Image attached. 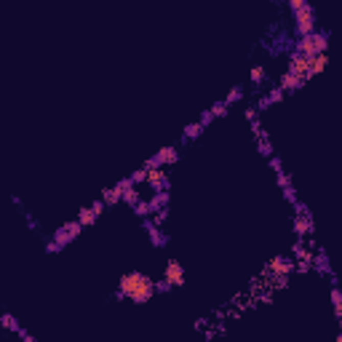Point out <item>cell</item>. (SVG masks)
Returning <instances> with one entry per match:
<instances>
[{
	"label": "cell",
	"mask_w": 342,
	"mask_h": 342,
	"mask_svg": "<svg viewBox=\"0 0 342 342\" xmlns=\"http://www.w3.org/2000/svg\"><path fill=\"white\" fill-rule=\"evenodd\" d=\"M326 64H329V59H326V51H321V54L310 56V75H318V73H324V70H326Z\"/></svg>",
	"instance_id": "52a82bcc"
},
{
	"label": "cell",
	"mask_w": 342,
	"mask_h": 342,
	"mask_svg": "<svg viewBox=\"0 0 342 342\" xmlns=\"http://www.w3.org/2000/svg\"><path fill=\"white\" fill-rule=\"evenodd\" d=\"M289 73H294L297 78H310V56H305L300 51H294L291 59H289Z\"/></svg>",
	"instance_id": "7a4b0ae2"
},
{
	"label": "cell",
	"mask_w": 342,
	"mask_h": 342,
	"mask_svg": "<svg viewBox=\"0 0 342 342\" xmlns=\"http://www.w3.org/2000/svg\"><path fill=\"white\" fill-rule=\"evenodd\" d=\"M252 80H254V83H262V80H265V70L259 67V64L252 70Z\"/></svg>",
	"instance_id": "e0dca14e"
},
{
	"label": "cell",
	"mask_w": 342,
	"mask_h": 342,
	"mask_svg": "<svg viewBox=\"0 0 342 342\" xmlns=\"http://www.w3.org/2000/svg\"><path fill=\"white\" fill-rule=\"evenodd\" d=\"M200 128H203V123H193V126H187L185 136H187V139H190V136H198V134H200Z\"/></svg>",
	"instance_id": "d6986e66"
},
{
	"label": "cell",
	"mask_w": 342,
	"mask_h": 342,
	"mask_svg": "<svg viewBox=\"0 0 342 342\" xmlns=\"http://www.w3.org/2000/svg\"><path fill=\"white\" fill-rule=\"evenodd\" d=\"M176 158H179V155H176V150H174V147H163L158 155L150 161V166H158V163H174Z\"/></svg>",
	"instance_id": "8992f818"
},
{
	"label": "cell",
	"mask_w": 342,
	"mask_h": 342,
	"mask_svg": "<svg viewBox=\"0 0 342 342\" xmlns=\"http://www.w3.org/2000/svg\"><path fill=\"white\" fill-rule=\"evenodd\" d=\"M241 97H243V91H241V88H233V91L227 94V99H225V102H227V104H230V102H238Z\"/></svg>",
	"instance_id": "44dd1931"
},
{
	"label": "cell",
	"mask_w": 342,
	"mask_h": 342,
	"mask_svg": "<svg viewBox=\"0 0 342 342\" xmlns=\"http://www.w3.org/2000/svg\"><path fill=\"white\" fill-rule=\"evenodd\" d=\"M211 112L219 115V118H222V115H227V102H217L214 107H211Z\"/></svg>",
	"instance_id": "ac0fdd59"
},
{
	"label": "cell",
	"mask_w": 342,
	"mask_h": 342,
	"mask_svg": "<svg viewBox=\"0 0 342 342\" xmlns=\"http://www.w3.org/2000/svg\"><path fill=\"white\" fill-rule=\"evenodd\" d=\"M294 19H297V32L300 35H310L315 27V16L310 6H302L300 11H294Z\"/></svg>",
	"instance_id": "3957f363"
},
{
	"label": "cell",
	"mask_w": 342,
	"mask_h": 342,
	"mask_svg": "<svg viewBox=\"0 0 342 342\" xmlns=\"http://www.w3.org/2000/svg\"><path fill=\"white\" fill-rule=\"evenodd\" d=\"M284 195H286L289 200H294V190H291V187H284Z\"/></svg>",
	"instance_id": "83f0119b"
},
{
	"label": "cell",
	"mask_w": 342,
	"mask_h": 342,
	"mask_svg": "<svg viewBox=\"0 0 342 342\" xmlns=\"http://www.w3.org/2000/svg\"><path fill=\"white\" fill-rule=\"evenodd\" d=\"M294 233H297V235H308V233H310V219H308V214H297V217H294Z\"/></svg>",
	"instance_id": "30bf717a"
},
{
	"label": "cell",
	"mask_w": 342,
	"mask_h": 342,
	"mask_svg": "<svg viewBox=\"0 0 342 342\" xmlns=\"http://www.w3.org/2000/svg\"><path fill=\"white\" fill-rule=\"evenodd\" d=\"M80 227H83V225H80V222H75V225H67V227H62V230L56 233V241H59V243H67V241H73V238H75V233H78Z\"/></svg>",
	"instance_id": "ba28073f"
},
{
	"label": "cell",
	"mask_w": 342,
	"mask_h": 342,
	"mask_svg": "<svg viewBox=\"0 0 342 342\" xmlns=\"http://www.w3.org/2000/svg\"><path fill=\"white\" fill-rule=\"evenodd\" d=\"M297 51H300V54H305V56H315V54H318V49H315V32L302 35L300 43H297Z\"/></svg>",
	"instance_id": "5b68a950"
},
{
	"label": "cell",
	"mask_w": 342,
	"mask_h": 342,
	"mask_svg": "<svg viewBox=\"0 0 342 342\" xmlns=\"http://www.w3.org/2000/svg\"><path fill=\"white\" fill-rule=\"evenodd\" d=\"M3 324H6L8 329H16V324H14V318H11V315H3Z\"/></svg>",
	"instance_id": "484cf974"
},
{
	"label": "cell",
	"mask_w": 342,
	"mask_h": 342,
	"mask_svg": "<svg viewBox=\"0 0 342 342\" xmlns=\"http://www.w3.org/2000/svg\"><path fill=\"white\" fill-rule=\"evenodd\" d=\"M131 179H134V182H142V179H147V171H136V174L131 176Z\"/></svg>",
	"instance_id": "d4e9b609"
},
{
	"label": "cell",
	"mask_w": 342,
	"mask_h": 342,
	"mask_svg": "<svg viewBox=\"0 0 342 342\" xmlns=\"http://www.w3.org/2000/svg\"><path fill=\"white\" fill-rule=\"evenodd\" d=\"M278 185H281V187H289V176H286L284 171H278Z\"/></svg>",
	"instance_id": "cb8c5ba5"
},
{
	"label": "cell",
	"mask_w": 342,
	"mask_h": 342,
	"mask_svg": "<svg viewBox=\"0 0 342 342\" xmlns=\"http://www.w3.org/2000/svg\"><path fill=\"white\" fill-rule=\"evenodd\" d=\"M147 182L155 187V190H161L163 187V182H166V174H163L158 166H150V171H147Z\"/></svg>",
	"instance_id": "9c48e42d"
},
{
	"label": "cell",
	"mask_w": 342,
	"mask_h": 342,
	"mask_svg": "<svg viewBox=\"0 0 342 342\" xmlns=\"http://www.w3.org/2000/svg\"><path fill=\"white\" fill-rule=\"evenodd\" d=\"M267 99H270V102H281V99H284V88H273Z\"/></svg>",
	"instance_id": "7402d4cb"
},
{
	"label": "cell",
	"mask_w": 342,
	"mask_h": 342,
	"mask_svg": "<svg viewBox=\"0 0 342 342\" xmlns=\"http://www.w3.org/2000/svg\"><path fill=\"white\" fill-rule=\"evenodd\" d=\"M91 209H94V211H97V214H102V209H104V200H99V203H94Z\"/></svg>",
	"instance_id": "4316f807"
},
{
	"label": "cell",
	"mask_w": 342,
	"mask_h": 342,
	"mask_svg": "<svg viewBox=\"0 0 342 342\" xmlns=\"http://www.w3.org/2000/svg\"><path fill=\"white\" fill-rule=\"evenodd\" d=\"M326 40H329V38H326L324 32H315V49H318V54H321V51H326V45H329Z\"/></svg>",
	"instance_id": "2e32d148"
},
{
	"label": "cell",
	"mask_w": 342,
	"mask_h": 342,
	"mask_svg": "<svg viewBox=\"0 0 342 342\" xmlns=\"http://www.w3.org/2000/svg\"><path fill=\"white\" fill-rule=\"evenodd\" d=\"M270 270H273L276 276H289V270H291V265L286 262L284 257H276L273 262H270Z\"/></svg>",
	"instance_id": "8fae6325"
},
{
	"label": "cell",
	"mask_w": 342,
	"mask_h": 342,
	"mask_svg": "<svg viewBox=\"0 0 342 342\" xmlns=\"http://www.w3.org/2000/svg\"><path fill=\"white\" fill-rule=\"evenodd\" d=\"M302 86V78H297L294 73H286L284 78H281V88L284 91H291V88H300Z\"/></svg>",
	"instance_id": "7c38bea8"
},
{
	"label": "cell",
	"mask_w": 342,
	"mask_h": 342,
	"mask_svg": "<svg viewBox=\"0 0 342 342\" xmlns=\"http://www.w3.org/2000/svg\"><path fill=\"white\" fill-rule=\"evenodd\" d=\"M166 281H169L171 286H182L185 284V270H182L179 262H174V259L166 265Z\"/></svg>",
	"instance_id": "277c9868"
},
{
	"label": "cell",
	"mask_w": 342,
	"mask_h": 342,
	"mask_svg": "<svg viewBox=\"0 0 342 342\" xmlns=\"http://www.w3.org/2000/svg\"><path fill=\"white\" fill-rule=\"evenodd\" d=\"M332 302H334V313H337V318H339V315H342V294H339L337 289L332 291Z\"/></svg>",
	"instance_id": "9a60e30c"
},
{
	"label": "cell",
	"mask_w": 342,
	"mask_h": 342,
	"mask_svg": "<svg viewBox=\"0 0 342 342\" xmlns=\"http://www.w3.org/2000/svg\"><path fill=\"white\" fill-rule=\"evenodd\" d=\"M97 217H99V214H97L94 209H83V211H80V217H78V222H80V225H91Z\"/></svg>",
	"instance_id": "5bb4252c"
},
{
	"label": "cell",
	"mask_w": 342,
	"mask_h": 342,
	"mask_svg": "<svg viewBox=\"0 0 342 342\" xmlns=\"http://www.w3.org/2000/svg\"><path fill=\"white\" fill-rule=\"evenodd\" d=\"M259 152H262V155H270V152H273V147H270V142L265 136H259Z\"/></svg>",
	"instance_id": "ffe728a7"
},
{
	"label": "cell",
	"mask_w": 342,
	"mask_h": 342,
	"mask_svg": "<svg viewBox=\"0 0 342 342\" xmlns=\"http://www.w3.org/2000/svg\"><path fill=\"white\" fill-rule=\"evenodd\" d=\"M289 6H291V11H300L302 6H308V0H289Z\"/></svg>",
	"instance_id": "603a6c76"
},
{
	"label": "cell",
	"mask_w": 342,
	"mask_h": 342,
	"mask_svg": "<svg viewBox=\"0 0 342 342\" xmlns=\"http://www.w3.org/2000/svg\"><path fill=\"white\" fill-rule=\"evenodd\" d=\"M155 289H158V286L152 284L150 278H145L142 273H128V276L121 278V294H123V297L128 294V297H131L134 302H145V300H150Z\"/></svg>",
	"instance_id": "6da1fadb"
},
{
	"label": "cell",
	"mask_w": 342,
	"mask_h": 342,
	"mask_svg": "<svg viewBox=\"0 0 342 342\" xmlns=\"http://www.w3.org/2000/svg\"><path fill=\"white\" fill-rule=\"evenodd\" d=\"M118 200H123V187L115 185L110 190H104V203H118Z\"/></svg>",
	"instance_id": "4fadbf2b"
}]
</instances>
